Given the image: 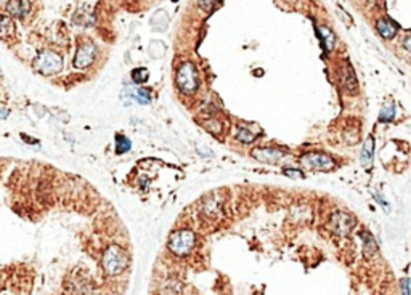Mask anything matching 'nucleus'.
Listing matches in <instances>:
<instances>
[{
	"label": "nucleus",
	"mask_w": 411,
	"mask_h": 295,
	"mask_svg": "<svg viewBox=\"0 0 411 295\" xmlns=\"http://www.w3.org/2000/svg\"><path fill=\"white\" fill-rule=\"evenodd\" d=\"M403 48H405L407 52L411 53V35H408V37L403 40Z\"/></svg>",
	"instance_id": "nucleus-22"
},
{
	"label": "nucleus",
	"mask_w": 411,
	"mask_h": 295,
	"mask_svg": "<svg viewBox=\"0 0 411 295\" xmlns=\"http://www.w3.org/2000/svg\"><path fill=\"white\" fill-rule=\"evenodd\" d=\"M146 79H148V69L145 68H137L132 71V81L135 84H143V82H146Z\"/></svg>",
	"instance_id": "nucleus-18"
},
{
	"label": "nucleus",
	"mask_w": 411,
	"mask_h": 295,
	"mask_svg": "<svg viewBox=\"0 0 411 295\" xmlns=\"http://www.w3.org/2000/svg\"><path fill=\"white\" fill-rule=\"evenodd\" d=\"M320 34H321V39L324 42V48L326 50H331L334 45V34L331 32L328 27H320Z\"/></svg>",
	"instance_id": "nucleus-15"
},
{
	"label": "nucleus",
	"mask_w": 411,
	"mask_h": 295,
	"mask_svg": "<svg viewBox=\"0 0 411 295\" xmlns=\"http://www.w3.org/2000/svg\"><path fill=\"white\" fill-rule=\"evenodd\" d=\"M177 85L185 95H193L198 89V73L194 64L186 61L177 71Z\"/></svg>",
	"instance_id": "nucleus-2"
},
{
	"label": "nucleus",
	"mask_w": 411,
	"mask_h": 295,
	"mask_svg": "<svg viewBox=\"0 0 411 295\" xmlns=\"http://www.w3.org/2000/svg\"><path fill=\"white\" fill-rule=\"evenodd\" d=\"M353 225H355V218L352 217L350 213L345 212H336L329 220V228L333 229L336 234L345 236L352 231Z\"/></svg>",
	"instance_id": "nucleus-5"
},
{
	"label": "nucleus",
	"mask_w": 411,
	"mask_h": 295,
	"mask_svg": "<svg viewBox=\"0 0 411 295\" xmlns=\"http://www.w3.org/2000/svg\"><path fill=\"white\" fill-rule=\"evenodd\" d=\"M342 85L349 92H355L357 90V79H355V74H353V69L349 63L344 64V69H342Z\"/></svg>",
	"instance_id": "nucleus-10"
},
{
	"label": "nucleus",
	"mask_w": 411,
	"mask_h": 295,
	"mask_svg": "<svg viewBox=\"0 0 411 295\" xmlns=\"http://www.w3.org/2000/svg\"><path fill=\"white\" fill-rule=\"evenodd\" d=\"M193 246H194V234L188 231V229L175 231L169 239V250L178 257H183L188 254L193 249Z\"/></svg>",
	"instance_id": "nucleus-3"
},
{
	"label": "nucleus",
	"mask_w": 411,
	"mask_h": 295,
	"mask_svg": "<svg viewBox=\"0 0 411 295\" xmlns=\"http://www.w3.org/2000/svg\"><path fill=\"white\" fill-rule=\"evenodd\" d=\"M362 237H363V244H365V255L373 257L378 250V244L374 242L373 236L370 233H362Z\"/></svg>",
	"instance_id": "nucleus-13"
},
{
	"label": "nucleus",
	"mask_w": 411,
	"mask_h": 295,
	"mask_svg": "<svg viewBox=\"0 0 411 295\" xmlns=\"http://www.w3.org/2000/svg\"><path fill=\"white\" fill-rule=\"evenodd\" d=\"M35 68L42 74H56L63 69V60L55 52H42L35 60Z\"/></svg>",
	"instance_id": "nucleus-4"
},
{
	"label": "nucleus",
	"mask_w": 411,
	"mask_h": 295,
	"mask_svg": "<svg viewBox=\"0 0 411 295\" xmlns=\"http://www.w3.org/2000/svg\"><path fill=\"white\" fill-rule=\"evenodd\" d=\"M402 295H411V279L410 278H405V279H402Z\"/></svg>",
	"instance_id": "nucleus-20"
},
{
	"label": "nucleus",
	"mask_w": 411,
	"mask_h": 295,
	"mask_svg": "<svg viewBox=\"0 0 411 295\" xmlns=\"http://www.w3.org/2000/svg\"><path fill=\"white\" fill-rule=\"evenodd\" d=\"M127 255L124 254V250H121L116 246H111L103 254V268L108 275L116 276L121 275L122 271L127 268Z\"/></svg>",
	"instance_id": "nucleus-1"
},
{
	"label": "nucleus",
	"mask_w": 411,
	"mask_h": 295,
	"mask_svg": "<svg viewBox=\"0 0 411 295\" xmlns=\"http://www.w3.org/2000/svg\"><path fill=\"white\" fill-rule=\"evenodd\" d=\"M236 138L243 141V143H251V141H254L256 140V135L249 132L246 127H240V130H238L236 133Z\"/></svg>",
	"instance_id": "nucleus-19"
},
{
	"label": "nucleus",
	"mask_w": 411,
	"mask_h": 295,
	"mask_svg": "<svg viewBox=\"0 0 411 295\" xmlns=\"http://www.w3.org/2000/svg\"><path fill=\"white\" fill-rule=\"evenodd\" d=\"M373 153H374V140L373 136H370L365 145H363V151H362V164L363 167H370L373 162Z\"/></svg>",
	"instance_id": "nucleus-11"
},
{
	"label": "nucleus",
	"mask_w": 411,
	"mask_h": 295,
	"mask_svg": "<svg viewBox=\"0 0 411 295\" xmlns=\"http://www.w3.org/2000/svg\"><path fill=\"white\" fill-rule=\"evenodd\" d=\"M132 97H134L138 103H141V104H148V103L151 101V95H149V93H148L145 89H137V90H134V92H132Z\"/></svg>",
	"instance_id": "nucleus-17"
},
{
	"label": "nucleus",
	"mask_w": 411,
	"mask_h": 295,
	"mask_svg": "<svg viewBox=\"0 0 411 295\" xmlns=\"http://www.w3.org/2000/svg\"><path fill=\"white\" fill-rule=\"evenodd\" d=\"M252 157L264 164H276L283 157V153L272 148H256L252 149Z\"/></svg>",
	"instance_id": "nucleus-8"
},
{
	"label": "nucleus",
	"mask_w": 411,
	"mask_h": 295,
	"mask_svg": "<svg viewBox=\"0 0 411 295\" xmlns=\"http://www.w3.org/2000/svg\"><path fill=\"white\" fill-rule=\"evenodd\" d=\"M131 149V141H129L126 136L122 135H116V153L118 154H124Z\"/></svg>",
	"instance_id": "nucleus-16"
},
{
	"label": "nucleus",
	"mask_w": 411,
	"mask_h": 295,
	"mask_svg": "<svg viewBox=\"0 0 411 295\" xmlns=\"http://www.w3.org/2000/svg\"><path fill=\"white\" fill-rule=\"evenodd\" d=\"M302 164L307 165L310 169H315V170H331L334 167V161L331 159L329 156L323 154V153H308V154H304L302 156Z\"/></svg>",
	"instance_id": "nucleus-6"
},
{
	"label": "nucleus",
	"mask_w": 411,
	"mask_h": 295,
	"mask_svg": "<svg viewBox=\"0 0 411 295\" xmlns=\"http://www.w3.org/2000/svg\"><path fill=\"white\" fill-rule=\"evenodd\" d=\"M395 116V107H394V103L389 101L384 107H382V111L379 114V120L381 122H391Z\"/></svg>",
	"instance_id": "nucleus-14"
},
{
	"label": "nucleus",
	"mask_w": 411,
	"mask_h": 295,
	"mask_svg": "<svg viewBox=\"0 0 411 295\" xmlns=\"http://www.w3.org/2000/svg\"><path fill=\"white\" fill-rule=\"evenodd\" d=\"M284 174H286L287 177H292V178H304V175H302V172H299V170L284 169Z\"/></svg>",
	"instance_id": "nucleus-21"
},
{
	"label": "nucleus",
	"mask_w": 411,
	"mask_h": 295,
	"mask_svg": "<svg viewBox=\"0 0 411 295\" xmlns=\"http://www.w3.org/2000/svg\"><path fill=\"white\" fill-rule=\"evenodd\" d=\"M6 6H8L6 10H8L13 16L23 18L24 13H27V10H29V2H8Z\"/></svg>",
	"instance_id": "nucleus-12"
},
{
	"label": "nucleus",
	"mask_w": 411,
	"mask_h": 295,
	"mask_svg": "<svg viewBox=\"0 0 411 295\" xmlns=\"http://www.w3.org/2000/svg\"><path fill=\"white\" fill-rule=\"evenodd\" d=\"M376 29L381 34V37L392 39L394 35L399 32V24H395L394 21L389 18H381L376 23Z\"/></svg>",
	"instance_id": "nucleus-9"
},
{
	"label": "nucleus",
	"mask_w": 411,
	"mask_h": 295,
	"mask_svg": "<svg viewBox=\"0 0 411 295\" xmlns=\"http://www.w3.org/2000/svg\"><path fill=\"white\" fill-rule=\"evenodd\" d=\"M95 60V47L92 44H84L77 48L76 58H74V66L79 69H84L92 64V61Z\"/></svg>",
	"instance_id": "nucleus-7"
}]
</instances>
